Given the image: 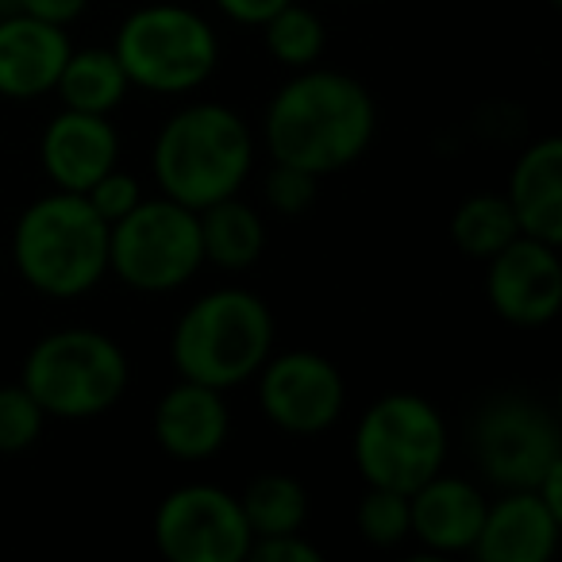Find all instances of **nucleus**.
Wrapping results in <instances>:
<instances>
[{"label":"nucleus","instance_id":"obj_29","mask_svg":"<svg viewBox=\"0 0 562 562\" xmlns=\"http://www.w3.org/2000/svg\"><path fill=\"white\" fill-rule=\"evenodd\" d=\"M89 0H16V12H27V16L43 20V24L55 27H70L86 16Z\"/></svg>","mask_w":562,"mask_h":562},{"label":"nucleus","instance_id":"obj_23","mask_svg":"<svg viewBox=\"0 0 562 562\" xmlns=\"http://www.w3.org/2000/svg\"><path fill=\"white\" fill-rule=\"evenodd\" d=\"M262 43L270 50V58L285 70H305V66H316L324 58V47H328V27L316 16L313 9L290 0L285 9H278L270 20H262Z\"/></svg>","mask_w":562,"mask_h":562},{"label":"nucleus","instance_id":"obj_3","mask_svg":"<svg viewBox=\"0 0 562 562\" xmlns=\"http://www.w3.org/2000/svg\"><path fill=\"white\" fill-rule=\"evenodd\" d=\"M12 266L40 297H86L109 278V224L81 193L55 189L20 212L12 227Z\"/></svg>","mask_w":562,"mask_h":562},{"label":"nucleus","instance_id":"obj_26","mask_svg":"<svg viewBox=\"0 0 562 562\" xmlns=\"http://www.w3.org/2000/svg\"><path fill=\"white\" fill-rule=\"evenodd\" d=\"M316 186H321L316 173L290 162H273L262 178V196L278 216H301L316 204Z\"/></svg>","mask_w":562,"mask_h":562},{"label":"nucleus","instance_id":"obj_25","mask_svg":"<svg viewBox=\"0 0 562 562\" xmlns=\"http://www.w3.org/2000/svg\"><path fill=\"white\" fill-rule=\"evenodd\" d=\"M47 413L24 385H0V454H24L40 443Z\"/></svg>","mask_w":562,"mask_h":562},{"label":"nucleus","instance_id":"obj_13","mask_svg":"<svg viewBox=\"0 0 562 562\" xmlns=\"http://www.w3.org/2000/svg\"><path fill=\"white\" fill-rule=\"evenodd\" d=\"M40 166L66 193H86L97 178L120 166V135L101 112L63 109L40 135Z\"/></svg>","mask_w":562,"mask_h":562},{"label":"nucleus","instance_id":"obj_20","mask_svg":"<svg viewBox=\"0 0 562 562\" xmlns=\"http://www.w3.org/2000/svg\"><path fill=\"white\" fill-rule=\"evenodd\" d=\"M127 89H132V81H127L124 66H120L112 47L70 50L63 74L55 81V93L63 101V109L101 112V116H112L124 104Z\"/></svg>","mask_w":562,"mask_h":562},{"label":"nucleus","instance_id":"obj_14","mask_svg":"<svg viewBox=\"0 0 562 562\" xmlns=\"http://www.w3.org/2000/svg\"><path fill=\"white\" fill-rule=\"evenodd\" d=\"M485 505L490 501L474 482L439 470L408 493V539H416L431 559L467 554L482 531Z\"/></svg>","mask_w":562,"mask_h":562},{"label":"nucleus","instance_id":"obj_8","mask_svg":"<svg viewBox=\"0 0 562 562\" xmlns=\"http://www.w3.org/2000/svg\"><path fill=\"white\" fill-rule=\"evenodd\" d=\"M196 212L170 196H143L127 216L109 224V273L135 293H173L201 273Z\"/></svg>","mask_w":562,"mask_h":562},{"label":"nucleus","instance_id":"obj_2","mask_svg":"<svg viewBox=\"0 0 562 562\" xmlns=\"http://www.w3.org/2000/svg\"><path fill=\"white\" fill-rule=\"evenodd\" d=\"M150 170L162 196L201 212L243 193L255 170V132L227 104L193 101L158 127Z\"/></svg>","mask_w":562,"mask_h":562},{"label":"nucleus","instance_id":"obj_16","mask_svg":"<svg viewBox=\"0 0 562 562\" xmlns=\"http://www.w3.org/2000/svg\"><path fill=\"white\" fill-rule=\"evenodd\" d=\"M562 516L536 490H505L490 501L470 551L482 562H547L559 547Z\"/></svg>","mask_w":562,"mask_h":562},{"label":"nucleus","instance_id":"obj_34","mask_svg":"<svg viewBox=\"0 0 562 562\" xmlns=\"http://www.w3.org/2000/svg\"><path fill=\"white\" fill-rule=\"evenodd\" d=\"M339 4H351V0H339Z\"/></svg>","mask_w":562,"mask_h":562},{"label":"nucleus","instance_id":"obj_17","mask_svg":"<svg viewBox=\"0 0 562 562\" xmlns=\"http://www.w3.org/2000/svg\"><path fill=\"white\" fill-rule=\"evenodd\" d=\"M70 50L66 27L43 24L27 12L0 16V97L35 101L43 93H55Z\"/></svg>","mask_w":562,"mask_h":562},{"label":"nucleus","instance_id":"obj_15","mask_svg":"<svg viewBox=\"0 0 562 562\" xmlns=\"http://www.w3.org/2000/svg\"><path fill=\"white\" fill-rule=\"evenodd\" d=\"M150 431H155V443L178 462L216 459L232 436V413H227L224 390L178 378L158 397Z\"/></svg>","mask_w":562,"mask_h":562},{"label":"nucleus","instance_id":"obj_33","mask_svg":"<svg viewBox=\"0 0 562 562\" xmlns=\"http://www.w3.org/2000/svg\"><path fill=\"white\" fill-rule=\"evenodd\" d=\"M547 4H551V9H559V4H562V0H547Z\"/></svg>","mask_w":562,"mask_h":562},{"label":"nucleus","instance_id":"obj_10","mask_svg":"<svg viewBox=\"0 0 562 562\" xmlns=\"http://www.w3.org/2000/svg\"><path fill=\"white\" fill-rule=\"evenodd\" d=\"M155 547L170 562H243L250 528L235 493L212 482L170 490L155 508Z\"/></svg>","mask_w":562,"mask_h":562},{"label":"nucleus","instance_id":"obj_6","mask_svg":"<svg viewBox=\"0 0 562 562\" xmlns=\"http://www.w3.org/2000/svg\"><path fill=\"white\" fill-rule=\"evenodd\" d=\"M120 66L143 93H196L220 66V35L201 12L186 4H143L116 32Z\"/></svg>","mask_w":562,"mask_h":562},{"label":"nucleus","instance_id":"obj_4","mask_svg":"<svg viewBox=\"0 0 562 562\" xmlns=\"http://www.w3.org/2000/svg\"><path fill=\"white\" fill-rule=\"evenodd\" d=\"M273 313L250 290L201 293L170 331V362L178 378L212 390H235L273 355Z\"/></svg>","mask_w":562,"mask_h":562},{"label":"nucleus","instance_id":"obj_9","mask_svg":"<svg viewBox=\"0 0 562 562\" xmlns=\"http://www.w3.org/2000/svg\"><path fill=\"white\" fill-rule=\"evenodd\" d=\"M470 451L497 490H531L562 459V428L543 401L493 393L470 424Z\"/></svg>","mask_w":562,"mask_h":562},{"label":"nucleus","instance_id":"obj_21","mask_svg":"<svg viewBox=\"0 0 562 562\" xmlns=\"http://www.w3.org/2000/svg\"><path fill=\"white\" fill-rule=\"evenodd\" d=\"M250 539L301 531L308 520V490L293 474H258L239 493Z\"/></svg>","mask_w":562,"mask_h":562},{"label":"nucleus","instance_id":"obj_30","mask_svg":"<svg viewBox=\"0 0 562 562\" xmlns=\"http://www.w3.org/2000/svg\"><path fill=\"white\" fill-rule=\"evenodd\" d=\"M220 12H224L232 24H243V27H258L262 20H270L278 9H285L290 0H212Z\"/></svg>","mask_w":562,"mask_h":562},{"label":"nucleus","instance_id":"obj_31","mask_svg":"<svg viewBox=\"0 0 562 562\" xmlns=\"http://www.w3.org/2000/svg\"><path fill=\"white\" fill-rule=\"evenodd\" d=\"M531 490H536V493H539V497H543V505H551V508H554V513H559V516H562V459H559V462H554V467H551V470H547V474H543V477H539V482H536V485H531Z\"/></svg>","mask_w":562,"mask_h":562},{"label":"nucleus","instance_id":"obj_1","mask_svg":"<svg viewBox=\"0 0 562 562\" xmlns=\"http://www.w3.org/2000/svg\"><path fill=\"white\" fill-rule=\"evenodd\" d=\"M378 135V104L359 78L324 70L321 63L293 70L262 112V143L273 162L328 178L355 166Z\"/></svg>","mask_w":562,"mask_h":562},{"label":"nucleus","instance_id":"obj_28","mask_svg":"<svg viewBox=\"0 0 562 562\" xmlns=\"http://www.w3.org/2000/svg\"><path fill=\"white\" fill-rule=\"evenodd\" d=\"M247 559H255V562H321L324 551L316 543H308L305 531H285V536L250 539Z\"/></svg>","mask_w":562,"mask_h":562},{"label":"nucleus","instance_id":"obj_5","mask_svg":"<svg viewBox=\"0 0 562 562\" xmlns=\"http://www.w3.org/2000/svg\"><path fill=\"white\" fill-rule=\"evenodd\" d=\"M132 382L124 347L97 328H58L24 355L20 385L47 420H97L120 405Z\"/></svg>","mask_w":562,"mask_h":562},{"label":"nucleus","instance_id":"obj_32","mask_svg":"<svg viewBox=\"0 0 562 562\" xmlns=\"http://www.w3.org/2000/svg\"><path fill=\"white\" fill-rule=\"evenodd\" d=\"M9 12H16V0H0V16H9Z\"/></svg>","mask_w":562,"mask_h":562},{"label":"nucleus","instance_id":"obj_11","mask_svg":"<svg viewBox=\"0 0 562 562\" xmlns=\"http://www.w3.org/2000/svg\"><path fill=\"white\" fill-rule=\"evenodd\" d=\"M255 378L262 416L285 436H324L347 408V382L339 367L305 347L270 355Z\"/></svg>","mask_w":562,"mask_h":562},{"label":"nucleus","instance_id":"obj_22","mask_svg":"<svg viewBox=\"0 0 562 562\" xmlns=\"http://www.w3.org/2000/svg\"><path fill=\"white\" fill-rule=\"evenodd\" d=\"M516 235H520V227H516L505 193H474L451 216V243L459 247V255L474 258V262L493 258Z\"/></svg>","mask_w":562,"mask_h":562},{"label":"nucleus","instance_id":"obj_19","mask_svg":"<svg viewBox=\"0 0 562 562\" xmlns=\"http://www.w3.org/2000/svg\"><path fill=\"white\" fill-rule=\"evenodd\" d=\"M196 224H201L204 266H216V270H227V273H243L262 258L266 224L247 201H239V193L201 209L196 212Z\"/></svg>","mask_w":562,"mask_h":562},{"label":"nucleus","instance_id":"obj_24","mask_svg":"<svg viewBox=\"0 0 562 562\" xmlns=\"http://www.w3.org/2000/svg\"><path fill=\"white\" fill-rule=\"evenodd\" d=\"M355 524L370 547H401L408 539V493L367 485Z\"/></svg>","mask_w":562,"mask_h":562},{"label":"nucleus","instance_id":"obj_27","mask_svg":"<svg viewBox=\"0 0 562 562\" xmlns=\"http://www.w3.org/2000/svg\"><path fill=\"white\" fill-rule=\"evenodd\" d=\"M81 196L93 204V212L104 224H116L120 216H127V212L143 201V186H139V178H132V173H124L120 166H112V170L104 173V178H97Z\"/></svg>","mask_w":562,"mask_h":562},{"label":"nucleus","instance_id":"obj_18","mask_svg":"<svg viewBox=\"0 0 562 562\" xmlns=\"http://www.w3.org/2000/svg\"><path fill=\"white\" fill-rule=\"evenodd\" d=\"M508 209L520 235L543 243H562V139L543 135L536 139L508 173Z\"/></svg>","mask_w":562,"mask_h":562},{"label":"nucleus","instance_id":"obj_7","mask_svg":"<svg viewBox=\"0 0 562 562\" xmlns=\"http://www.w3.org/2000/svg\"><path fill=\"white\" fill-rule=\"evenodd\" d=\"M451 451L447 420L420 393H385L359 416L351 454L362 482L382 490L413 493L439 474Z\"/></svg>","mask_w":562,"mask_h":562},{"label":"nucleus","instance_id":"obj_12","mask_svg":"<svg viewBox=\"0 0 562 562\" xmlns=\"http://www.w3.org/2000/svg\"><path fill=\"white\" fill-rule=\"evenodd\" d=\"M485 301L513 328H547L562 305V258L554 243L516 235L485 258Z\"/></svg>","mask_w":562,"mask_h":562}]
</instances>
